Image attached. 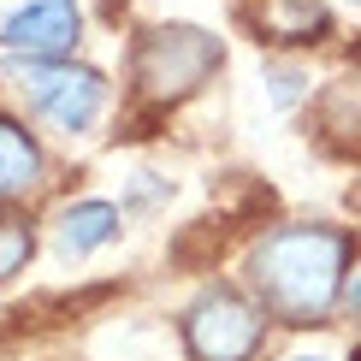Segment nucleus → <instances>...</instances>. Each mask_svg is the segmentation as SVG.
I'll list each match as a JSON object with an SVG mask.
<instances>
[{"mask_svg":"<svg viewBox=\"0 0 361 361\" xmlns=\"http://www.w3.org/2000/svg\"><path fill=\"white\" fill-rule=\"evenodd\" d=\"M118 225H125V214H118L113 202H101V195H83V202H66L54 219V249L66 255V261H83V255L107 249L118 237Z\"/></svg>","mask_w":361,"mask_h":361,"instance_id":"423d86ee","label":"nucleus"},{"mask_svg":"<svg viewBox=\"0 0 361 361\" xmlns=\"http://www.w3.org/2000/svg\"><path fill=\"white\" fill-rule=\"evenodd\" d=\"M343 308H350V314H361V273L343 284Z\"/></svg>","mask_w":361,"mask_h":361,"instance_id":"9d476101","label":"nucleus"},{"mask_svg":"<svg viewBox=\"0 0 361 361\" xmlns=\"http://www.w3.org/2000/svg\"><path fill=\"white\" fill-rule=\"evenodd\" d=\"M249 18H255V30H261L267 42H290V48H302V42H320L326 30H332V12H326V0H255Z\"/></svg>","mask_w":361,"mask_h":361,"instance_id":"0eeeda50","label":"nucleus"},{"mask_svg":"<svg viewBox=\"0 0 361 361\" xmlns=\"http://www.w3.org/2000/svg\"><path fill=\"white\" fill-rule=\"evenodd\" d=\"M290 361H326V355H290Z\"/></svg>","mask_w":361,"mask_h":361,"instance_id":"9b49d317","label":"nucleus"},{"mask_svg":"<svg viewBox=\"0 0 361 361\" xmlns=\"http://www.w3.org/2000/svg\"><path fill=\"white\" fill-rule=\"evenodd\" d=\"M267 343V314L255 296L231 290V284H207L184 308V350L190 361H255Z\"/></svg>","mask_w":361,"mask_h":361,"instance_id":"20e7f679","label":"nucleus"},{"mask_svg":"<svg viewBox=\"0 0 361 361\" xmlns=\"http://www.w3.org/2000/svg\"><path fill=\"white\" fill-rule=\"evenodd\" d=\"M78 42H83L78 0H24L0 18V48L12 59H71Z\"/></svg>","mask_w":361,"mask_h":361,"instance_id":"39448f33","label":"nucleus"},{"mask_svg":"<svg viewBox=\"0 0 361 361\" xmlns=\"http://www.w3.org/2000/svg\"><path fill=\"white\" fill-rule=\"evenodd\" d=\"M355 237L343 225L320 219H290L261 231L243 255V284L255 308L284 326H326L332 308L343 302V273H350Z\"/></svg>","mask_w":361,"mask_h":361,"instance_id":"f257e3e1","label":"nucleus"},{"mask_svg":"<svg viewBox=\"0 0 361 361\" xmlns=\"http://www.w3.org/2000/svg\"><path fill=\"white\" fill-rule=\"evenodd\" d=\"M42 172H48L42 142L18 118H0V202H24L30 190H42Z\"/></svg>","mask_w":361,"mask_h":361,"instance_id":"6e6552de","label":"nucleus"},{"mask_svg":"<svg viewBox=\"0 0 361 361\" xmlns=\"http://www.w3.org/2000/svg\"><path fill=\"white\" fill-rule=\"evenodd\" d=\"M36 255V231L24 214H0V284L12 273H24V261Z\"/></svg>","mask_w":361,"mask_h":361,"instance_id":"1a4fd4ad","label":"nucleus"},{"mask_svg":"<svg viewBox=\"0 0 361 361\" xmlns=\"http://www.w3.org/2000/svg\"><path fill=\"white\" fill-rule=\"evenodd\" d=\"M219 66H225V42L202 24H154L130 48V83L154 107H172V101L195 95Z\"/></svg>","mask_w":361,"mask_h":361,"instance_id":"f03ea898","label":"nucleus"},{"mask_svg":"<svg viewBox=\"0 0 361 361\" xmlns=\"http://www.w3.org/2000/svg\"><path fill=\"white\" fill-rule=\"evenodd\" d=\"M12 83L30 101V113H42L54 130L66 137H83L95 130V118L107 113V78L95 66H71V59H12Z\"/></svg>","mask_w":361,"mask_h":361,"instance_id":"7ed1b4c3","label":"nucleus"}]
</instances>
